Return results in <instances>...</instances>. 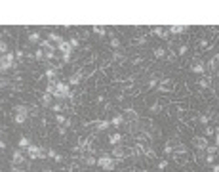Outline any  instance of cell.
Segmentation results:
<instances>
[{"label": "cell", "mask_w": 219, "mask_h": 172, "mask_svg": "<svg viewBox=\"0 0 219 172\" xmlns=\"http://www.w3.org/2000/svg\"><path fill=\"white\" fill-rule=\"evenodd\" d=\"M29 117V107L27 105H15L13 107V120L17 124H23Z\"/></svg>", "instance_id": "6da1fadb"}, {"label": "cell", "mask_w": 219, "mask_h": 172, "mask_svg": "<svg viewBox=\"0 0 219 172\" xmlns=\"http://www.w3.org/2000/svg\"><path fill=\"white\" fill-rule=\"evenodd\" d=\"M69 92H71V84H69V82H63V80H59L57 86H55L54 98H55V100H67Z\"/></svg>", "instance_id": "7a4b0ae2"}, {"label": "cell", "mask_w": 219, "mask_h": 172, "mask_svg": "<svg viewBox=\"0 0 219 172\" xmlns=\"http://www.w3.org/2000/svg\"><path fill=\"white\" fill-rule=\"evenodd\" d=\"M46 155H48V151H44L42 147H38V145H34V143H31L29 147H27V157L32 159V161H36V159H46Z\"/></svg>", "instance_id": "3957f363"}, {"label": "cell", "mask_w": 219, "mask_h": 172, "mask_svg": "<svg viewBox=\"0 0 219 172\" xmlns=\"http://www.w3.org/2000/svg\"><path fill=\"white\" fill-rule=\"evenodd\" d=\"M97 165L103 168V170H115L116 166V159H112L111 155H101V157H97Z\"/></svg>", "instance_id": "277c9868"}, {"label": "cell", "mask_w": 219, "mask_h": 172, "mask_svg": "<svg viewBox=\"0 0 219 172\" xmlns=\"http://www.w3.org/2000/svg\"><path fill=\"white\" fill-rule=\"evenodd\" d=\"M192 145H194L196 149H200V151H206V147H208V138L206 136H194L192 138Z\"/></svg>", "instance_id": "5b68a950"}, {"label": "cell", "mask_w": 219, "mask_h": 172, "mask_svg": "<svg viewBox=\"0 0 219 172\" xmlns=\"http://www.w3.org/2000/svg\"><path fill=\"white\" fill-rule=\"evenodd\" d=\"M126 155H128V149L120 147V145H115V147H112L111 157H112V159H116V161H124V159H126Z\"/></svg>", "instance_id": "8992f818"}, {"label": "cell", "mask_w": 219, "mask_h": 172, "mask_svg": "<svg viewBox=\"0 0 219 172\" xmlns=\"http://www.w3.org/2000/svg\"><path fill=\"white\" fill-rule=\"evenodd\" d=\"M158 92H172L173 90V80L172 79H162L158 82V88H156Z\"/></svg>", "instance_id": "52a82bcc"}, {"label": "cell", "mask_w": 219, "mask_h": 172, "mask_svg": "<svg viewBox=\"0 0 219 172\" xmlns=\"http://www.w3.org/2000/svg\"><path fill=\"white\" fill-rule=\"evenodd\" d=\"M2 71H8V69H12L13 67V54L12 52H8L6 56H2Z\"/></svg>", "instance_id": "ba28073f"}, {"label": "cell", "mask_w": 219, "mask_h": 172, "mask_svg": "<svg viewBox=\"0 0 219 172\" xmlns=\"http://www.w3.org/2000/svg\"><path fill=\"white\" fill-rule=\"evenodd\" d=\"M25 161H27V159H25V155L21 151H13V155H12V166H23Z\"/></svg>", "instance_id": "9c48e42d"}, {"label": "cell", "mask_w": 219, "mask_h": 172, "mask_svg": "<svg viewBox=\"0 0 219 172\" xmlns=\"http://www.w3.org/2000/svg\"><path fill=\"white\" fill-rule=\"evenodd\" d=\"M124 119H126V124H130V123H137V120H139V115L135 113V109H126Z\"/></svg>", "instance_id": "30bf717a"}, {"label": "cell", "mask_w": 219, "mask_h": 172, "mask_svg": "<svg viewBox=\"0 0 219 172\" xmlns=\"http://www.w3.org/2000/svg\"><path fill=\"white\" fill-rule=\"evenodd\" d=\"M206 69H208V67H206L202 61H194V63L191 65V71H192V73H196V75H204V73H206Z\"/></svg>", "instance_id": "8fae6325"}, {"label": "cell", "mask_w": 219, "mask_h": 172, "mask_svg": "<svg viewBox=\"0 0 219 172\" xmlns=\"http://www.w3.org/2000/svg\"><path fill=\"white\" fill-rule=\"evenodd\" d=\"M57 50H59V52H61V54H63V56H65V54H67V56H71V54H73V46L69 44L67 40H63V42H61V44H57Z\"/></svg>", "instance_id": "7c38bea8"}, {"label": "cell", "mask_w": 219, "mask_h": 172, "mask_svg": "<svg viewBox=\"0 0 219 172\" xmlns=\"http://www.w3.org/2000/svg\"><path fill=\"white\" fill-rule=\"evenodd\" d=\"M122 124H126V119H124V115H122V113H118V115H115V117L111 119V126L118 128V126H122Z\"/></svg>", "instance_id": "4fadbf2b"}, {"label": "cell", "mask_w": 219, "mask_h": 172, "mask_svg": "<svg viewBox=\"0 0 219 172\" xmlns=\"http://www.w3.org/2000/svg\"><path fill=\"white\" fill-rule=\"evenodd\" d=\"M80 80H82V73H74V75L69 76V84H71V86L80 84Z\"/></svg>", "instance_id": "5bb4252c"}, {"label": "cell", "mask_w": 219, "mask_h": 172, "mask_svg": "<svg viewBox=\"0 0 219 172\" xmlns=\"http://www.w3.org/2000/svg\"><path fill=\"white\" fill-rule=\"evenodd\" d=\"M168 31H170V34H179V33H185L187 27H185V25H172Z\"/></svg>", "instance_id": "9a60e30c"}, {"label": "cell", "mask_w": 219, "mask_h": 172, "mask_svg": "<svg viewBox=\"0 0 219 172\" xmlns=\"http://www.w3.org/2000/svg\"><path fill=\"white\" fill-rule=\"evenodd\" d=\"M51 98H54L51 94L44 92V94H42V100H40V101H42V105H44V107H51Z\"/></svg>", "instance_id": "2e32d148"}, {"label": "cell", "mask_w": 219, "mask_h": 172, "mask_svg": "<svg viewBox=\"0 0 219 172\" xmlns=\"http://www.w3.org/2000/svg\"><path fill=\"white\" fill-rule=\"evenodd\" d=\"M109 142H111V145H120V142H122V134H118V132L111 134V136H109Z\"/></svg>", "instance_id": "e0dca14e"}, {"label": "cell", "mask_w": 219, "mask_h": 172, "mask_svg": "<svg viewBox=\"0 0 219 172\" xmlns=\"http://www.w3.org/2000/svg\"><path fill=\"white\" fill-rule=\"evenodd\" d=\"M46 76H48V80H57V69L55 67H48L46 69Z\"/></svg>", "instance_id": "ac0fdd59"}, {"label": "cell", "mask_w": 219, "mask_h": 172, "mask_svg": "<svg viewBox=\"0 0 219 172\" xmlns=\"http://www.w3.org/2000/svg\"><path fill=\"white\" fill-rule=\"evenodd\" d=\"M153 33L156 34V37H160V38H168V34H170V31H166V29H162V27H154Z\"/></svg>", "instance_id": "d6986e66"}, {"label": "cell", "mask_w": 219, "mask_h": 172, "mask_svg": "<svg viewBox=\"0 0 219 172\" xmlns=\"http://www.w3.org/2000/svg\"><path fill=\"white\" fill-rule=\"evenodd\" d=\"M217 67H219V56H213L212 59H210V63H208V69H212V71H217Z\"/></svg>", "instance_id": "ffe728a7"}, {"label": "cell", "mask_w": 219, "mask_h": 172, "mask_svg": "<svg viewBox=\"0 0 219 172\" xmlns=\"http://www.w3.org/2000/svg\"><path fill=\"white\" fill-rule=\"evenodd\" d=\"M48 40L55 42V44H61V42H63V37H61V34H57V33H50V34H48Z\"/></svg>", "instance_id": "44dd1931"}, {"label": "cell", "mask_w": 219, "mask_h": 172, "mask_svg": "<svg viewBox=\"0 0 219 172\" xmlns=\"http://www.w3.org/2000/svg\"><path fill=\"white\" fill-rule=\"evenodd\" d=\"M109 126H111V120H97V123H95V128H97V130H107Z\"/></svg>", "instance_id": "7402d4cb"}, {"label": "cell", "mask_w": 219, "mask_h": 172, "mask_svg": "<svg viewBox=\"0 0 219 172\" xmlns=\"http://www.w3.org/2000/svg\"><path fill=\"white\" fill-rule=\"evenodd\" d=\"M82 161L86 162L88 166H93V165H97V159H95V157H92V155H88V157H82Z\"/></svg>", "instance_id": "603a6c76"}, {"label": "cell", "mask_w": 219, "mask_h": 172, "mask_svg": "<svg viewBox=\"0 0 219 172\" xmlns=\"http://www.w3.org/2000/svg\"><path fill=\"white\" fill-rule=\"evenodd\" d=\"M29 145H31V142H29V138H19V149H27L29 147Z\"/></svg>", "instance_id": "cb8c5ba5"}, {"label": "cell", "mask_w": 219, "mask_h": 172, "mask_svg": "<svg viewBox=\"0 0 219 172\" xmlns=\"http://www.w3.org/2000/svg\"><path fill=\"white\" fill-rule=\"evenodd\" d=\"M32 57H34V59H44V57H46V52H44L42 48H38V50H34Z\"/></svg>", "instance_id": "d4e9b609"}, {"label": "cell", "mask_w": 219, "mask_h": 172, "mask_svg": "<svg viewBox=\"0 0 219 172\" xmlns=\"http://www.w3.org/2000/svg\"><path fill=\"white\" fill-rule=\"evenodd\" d=\"M93 33L97 34V37H105V34H107V29H105V27H97V25H95V27H93Z\"/></svg>", "instance_id": "484cf974"}, {"label": "cell", "mask_w": 219, "mask_h": 172, "mask_svg": "<svg viewBox=\"0 0 219 172\" xmlns=\"http://www.w3.org/2000/svg\"><path fill=\"white\" fill-rule=\"evenodd\" d=\"M29 42H32V44H34V42H42L40 40V33H31L29 34Z\"/></svg>", "instance_id": "4316f807"}, {"label": "cell", "mask_w": 219, "mask_h": 172, "mask_svg": "<svg viewBox=\"0 0 219 172\" xmlns=\"http://www.w3.org/2000/svg\"><path fill=\"white\" fill-rule=\"evenodd\" d=\"M154 57H164L166 56V48H154Z\"/></svg>", "instance_id": "83f0119b"}, {"label": "cell", "mask_w": 219, "mask_h": 172, "mask_svg": "<svg viewBox=\"0 0 219 172\" xmlns=\"http://www.w3.org/2000/svg\"><path fill=\"white\" fill-rule=\"evenodd\" d=\"M55 123H57V124H65V123H67V117H65L63 113H57V115H55Z\"/></svg>", "instance_id": "f1b7e54d"}, {"label": "cell", "mask_w": 219, "mask_h": 172, "mask_svg": "<svg viewBox=\"0 0 219 172\" xmlns=\"http://www.w3.org/2000/svg\"><path fill=\"white\" fill-rule=\"evenodd\" d=\"M173 151H175V145H172L170 142H168V143L164 145V153H166V155H172Z\"/></svg>", "instance_id": "f546056e"}, {"label": "cell", "mask_w": 219, "mask_h": 172, "mask_svg": "<svg viewBox=\"0 0 219 172\" xmlns=\"http://www.w3.org/2000/svg\"><path fill=\"white\" fill-rule=\"evenodd\" d=\"M187 52H189V46H187V44H181V46L177 48V56H185Z\"/></svg>", "instance_id": "4dcf8cb0"}, {"label": "cell", "mask_w": 219, "mask_h": 172, "mask_svg": "<svg viewBox=\"0 0 219 172\" xmlns=\"http://www.w3.org/2000/svg\"><path fill=\"white\" fill-rule=\"evenodd\" d=\"M198 86H202V88H208V86H210V79H208V76H202V79L198 80Z\"/></svg>", "instance_id": "1f68e13d"}, {"label": "cell", "mask_w": 219, "mask_h": 172, "mask_svg": "<svg viewBox=\"0 0 219 172\" xmlns=\"http://www.w3.org/2000/svg\"><path fill=\"white\" fill-rule=\"evenodd\" d=\"M69 44H71V46H73V50H74V48L80 46V40H78V37H73L71 40H69Z\"/></svg>", "instance_id": "d6a6232c"}, {"label": "cell", "mask_w": 219, "mask_h": 172, "mask_svg": "<svg viewBox=\"0 0 219 172\" xmlns=\"http://www.w3.org/2000/svg\"><path fill=\"white\" fill-rule=\"evenodd\" d=\"M217 149H219L217 145H208V147H206V153H208V155H215Z\"/></svg>", "instance_id": "836d02e7"}, {"label": "cell", "mask_w": 219, "mask_h": 172, "mask_svg": "<svg viewBox=\"0 0 219 172\" xmlns=\"http://www.w3.org/2000/svg\"><path fill=\"white\" fill-rule=\"evenodd\" d=\"M198 120H200V123H202L204 126H208V123H210V115H200Z\"/></svg>", "instance_id": "e575fe53"}, {"label": "cell", "mask_w": 219, "mask_h": 172, "mask_svg": "<svg viewBox=\"0 0 219 172\" xmlns=\"http://www.w3.org/2000/svg\"><path fill=\"white\" fill-rule=\"evenodd\" d=\"M212 134H215V128H213V126H206V130H204V136L208 138V136H212Z\"/></svg>", "instance_id": "d590c367"}, {"label": "cell", "mask_w": 219, "mask_h": 172, "mask_svg": "<svg viewBox=\"0 0 219 172\" xmlns=\"http://www.w3.org/2000/svg\"><path fill=\"white\" fill-rule=\"evenodd\" d=\"M111 46H112V48H120V40H118L116 37H112V38H111Z\"/></svg>", "instance_id": "8d00e7d4"}, {"label": "cell", "mask_w": 219, "mask_h": 172, "mask_svg": "<svg viewBox=\"0 0 219 172\" xmlns=\"http://www.w3.org/2000/svg\"><path fill=\"white\" fill-rule=\"evenodd\" d=\"M51 111L59 113V111H63V105H61V103H54V105H51Z\"/></svg>", "instance_id": "74e56055"}, {"label": "cell", "mask_w": 219, "mask_h": 172, "mask_svg": "<svg viewBox=\"0 0 219 172\" xmlns=\"http://www.w3.org/2000/svg\"><path fill=\"white\" fill-rule=\"evenodd\" d=\"M215 161V155H206V165H213Z\"/></svg>", "instance_id": "f35d334b"}, {"label": "cell", "mask_w": 219, "mask_h": 172, "mask_svg": "<svg viewBox=\"0 0 219 172\" xmlns=\"http://www.w3.org/2000/svg\"><path fill=\"white\" fill-rule=\"evenodd\" d=\"M166 166H168V161H166V159H162V161L158 162V168H160V170H166Z\"/></svg>", "instance_id": "ab89813d"}, {"label": "cell", "mask_w": 219, "mask_h": 172, "mask_svg": "<svg viewBox=\"0 0 219 172\" xmlns=\"http://www.w3.org/2000/svg\"><path fill=\"white\" fill-rule=\"evenodd\" d=\"M215 145L219 147V128H215Z\"/></svg>", "instance_id": "60d3db41"}, {"label": "cell", "mask_w": 219, "mask_h": 172, "mask_svg": "<svg viewBox=\"0 0 219 172\" xmlns=\"http://www.w3.org/2000/svg\"><path fill=\"white\" fill-rule=\"evenodd\" d=\"M210 168H212V172H219V165H210Z\"/></svg>", "instance_id": "b9f144b4"}, {"label": "cell", "mask_w": 219, "mask_h": 172, "mask_svg": "<svg viewBox=\"0 0 219 172\" xmlns=\"http://www.w3.org/2000/svg\"><path fill=\"white\" fill-rule=\"evenodd\" d=\"M15 56H17V57H23V56H25V52H23V50H17V52H15Z\"/></svg>", "instance_id": "7bdbcfd3"}, {"label": "cell", "mask_w": 219, "mask_h": 172, "mask_svg": "<svg viewBox=\"0 0 219 172\" xmlns=\"http://www.w3.org/2000/svg\"><path fill=\"white\" fill-rule=\"evenodd\" d=\"M141 61H143V57H135V59H134V61H131V63H134V65H137V63H141Z\"/></svg>", "instance_id": "ee69618b"}, {"label": "cell", "mask_w": 219, "mask_h": 172, "mask_svg": "<svg viewBox=\"0 0 219 172\" xmlns=\"http://www.w3.org/2000/svg\"><path fill=\"white\" fill-rule=\"evenodd\" d=\"M44 172H50V170H44Z\"/></svg>", "instance_id": "f6af8a7d"}, {"label": "cell", "mask_w": 219, "mask_h": 172, "mask_svg": "<svg viewBox=\"0 0 219 172\" xmlns=\"http://www.w3.org/2000/svg\"><path fill=\"white\" fill-rule=\"evenodd\" d=\"M217 73H219V67H217Z\"/></svg>", "instance_id": "bcb514c9"}]
</instances>
